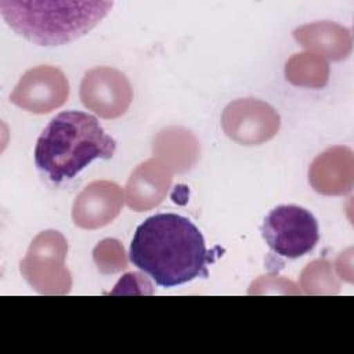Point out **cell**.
I'll return each mask as SVG.
<instances>
[{
    "label": "cell",
    "instance_id": "obj_1",
    "mask_svg": "<svg viewBox=\"0 0 354 354\" xmlns=\"http://www.w3.org/2000/svg\"><path fill=\"white\" fill-rule=\"evenodd\" d=\"M129 259L163 288L209 275L210 254L202 232L189 218L176 213H159L141 223L131 239Z\"/></svg>",
    "mask_w": 354,
    "mask_h": 354
},
{
    "label": "cell",
    "instance_id": "obj_2",
    "mask_svg": "<svg viewBox=\"0 0 354 354\" xmlns=\"http://www.w3.org/2000/svg\"><path fill=\"white\" fill-rule=\"evenodd\" d=\"M116 141L98 119L82 111H65L54 116L35 147L36 167L55 184L73 178L95 159H111Z\"/></svg>",
    "mask_w": 354,
    "mask_h": 354
},
{
    "label": "cell",
    "instance_id": "obj_3",
    "mask_svg": "<svg viewBox=\"0 0 354 354\" xmlns=\"http://www.w3.org/2000/svg\"><path fill=\"white\" fill-rule=\"evenodd\" d=\"M112 6V1L1 0L0 12L15 33L48 47L84 36L106 17Z\"/></svg>",
    "mask_w": 354,
    "mask_h": 354
},
{
    "label": "cell",
    "instance_id": "obj_4",
    "mask_svg": "<svg viewBox=\"0 0 354 354\" xmlns=\"http://www.w3.org/2000/svg\"><path fill=\"white\" fill-rule=\"evenodd\" d=\"M260 232L271 252L285 259L310 253L319 239L317 218L297 205H279L270 210Z\"/></svg>",
    "mask_w": 354,
    "mask_h": 354
},
{
    "label": "cell",
    "instance_id": "obj_5",
    "mask_svg": "<svg viewBox=\"0 0 354 354\" xmlns=\"http://www.w3.org/2000/svg\"><path fill=\"white\" fill-rule=\"evenodd\" d=\"M66 242L57 231L41 232L33 242L21 271L40 293H65L71 288V275L64 267Z\"/></svg>",
    "mask_w": 354,
    "mask_h": 354
},
{
    "label": "cell",
    "instance_id": "obj_6",
    "mask_svg": "<svg viewBox=\"0 0 354 354\" xmlns=\"http://www.w3.org/2000/svg\"><path fill=\"white\" fill-rule=\"evenodd\" d=\"M225 134L243 145L261 144L279 129V116L268 104L246 98L231 102L223 113Z\"/></svg>",
    "mask_w": 354,
    "mask_h": 354
},
{
    "label": "cell",
    "instance_id": "obj_7",
    "mask_svg": "<svg viewBox=\"0 0 354 354\" xmlns=\"http://www.w3.org/2000/svg\"><path fill=\"white\" fill-rule=\"evenodd\" d=\"M80 97L88 109L111 119L127 111L131 101V88L126 76L119 71L95 68L84 75Z\"/></svg>",
    "mask_w": 354,
    "mask_h": 354
},
{
    "label": "cell",
    "instance_id": "obj_8",
    "mask_svg": "<svg viewBox=\"0 0 354 354\" xmlns=\"http://www.w3.org/2000/svg\"><path fill=\"white\" fill-rule=\"evenodd\" d=\"M68 94V80L59 69L39 66L21 77L10 98L15 105L29 112L47 113L61 106Z\"/></svg>",
    "mask_w": 354,
    "mask_h": 354
},
{
    "label": "cell",
    "instance_id": "obj_9",
    "mask_svg": "<svg viewBox=\"0 0 354 354\" xmlns=\"http://www.w3.org/2000/svg\"><path fill=\"white\" fill-rule=\"evenodd\" d=\"M123 194L119 185L95 181L84 188L73 205V221L82 228H98L111 223L120 212Z\"/></svg>",
    "mask_w": 354,
    "mask_h": 354
},
{
    "label": "cell",
    "instance_id": "obj_10",
    "mask_svg": "<svg viewBox=\"0 0 354 354\" xmlns=\"http://www.w3.org/2000/svg\"><path fill=\"white\" fill-rule=\"evenodd\" d=\"M310 181L322 194L337 195L351 189L353 156L348 148H330L311 165Z\"/></svg>",
    "mask_w": 354,
    "mask_h": 354
},
{
    "label": "cell",
    "instance_id": "obj_11",
    "mask_svg": "<svg viewBox=\"0 0 354 354\" xmlns=\"http://www.w3.org/2000/svg\"><path fill=\"white\" fill-rule=\"evenodd\" d=\"M170 176L153 160L141 165L133 174L127 184L129 205L137 210L149 209L158 205L167 187Z\"/></svg>",
    "mask_w": 354,
    "mask_h": 354
},
{
    "label": "cell",
    "instance_id": "obj_12",
    "mask_svg": "<svg viewBox=\"0 0 354 354\" xmlns=\"http://www.w3.org/2000/svg\"><path fill=\"white\" fill-rule=\"evenodd\" d=\"M293 36L304 47L318 48L332 59L347 57L351 48L348 29L328 21L300 26L293 32Z\"/></svg>",
    "mask_w": 354,
    "mask_h": 354
},
{
    "label": "cell",
    "instance_id": "obj_13",
    "mask_svg": "<svg viewBox=\"0 0 354 354\" xmlns=\"http://www.w3.org/2000/svg\"><path fill=\"white\" fill-rule=\"evenodd\" d=\"M286 76L295 84L319 87L326 83L328 66L313 54H300L286 65Z\"/></svg>",
    "mask_w": 354,
    "mask_h": 354
},
{
    "label": "cell",
    "instance_id": "obj_14",
    "mask_svg": "<svg viewBox=\"0 0 354 354\" xmlns=\"http://www.w3.org/2000/svg\"><path fill=\"white\" fill-rule=\"evenodd\" d=\"M98 270L104 274L116 272L126 268L123 248L115 239L102 241L93 252Z\"/></svg>",
    "mask_w": 354,
    "mask_h": 354
}]
</instances>
